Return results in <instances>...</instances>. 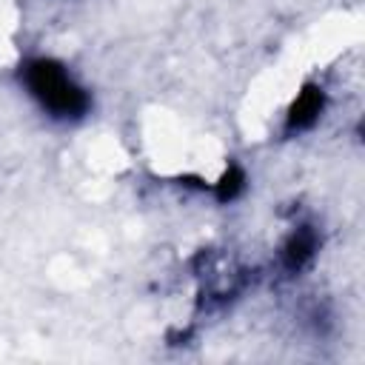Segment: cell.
<instances>
[{"instance_id":"3","label":"cell","mask_w":365,"mask_h":365,"mask_svg":"<svg viewBox=\"0 0 365 365\" xmlns=\"http://www.w3.org/2000/svg\"><path fill=\"white\" fill-rule=\"evenodd\" d=\"M314 248H317V237H314L308 228L294 231L291 240H288L285 248H282V262H285V268L299 271V268L314 257Z\"/></svg>"},{"instance_id":"4","label":"cell","mask_w":365,"mask_h":365,"mask_svg":"<svg viewBox=\"0 0 365 365\" xmlns=\"http://www.w3.org/2000/svg\"><path fill=\"white\" fill-rule=\"evenodd\" d=\"M242 188H245V177H242V171L240 168H228L217 182H214V194L225 202H231L234 197H240L242 194Z\"/></svg>"},{"instance_id":"2","label":"cell","mask_w":365,"mask_h":365,"mask_svg":"<svg viewBox=\"0 0 365 365\" xmlns=\"http://www.w3.org/2000/svg\"><path fill=\"white\" fill-rule=\"evenodd\" d=\"M319 114H322V88H305L299 91V97L288 111V128H297V131L308 128L317 123Z\"/></svg>"},{"instance_id":"1","label":"cell","mask_w":365,"mask_h":365,"mask_svg":"<svg viewBox=\"0 0 365 365\" xmlns=\"http://www.w3.org/2000/svg\"><path fill=\"white\" fill-rule=\"evenodd\" d=\"M20 83L29 97L54 120H80L88 114L91 97L74 74L54 57H34L20 66Z\"/></svg>"}]
</instances>
